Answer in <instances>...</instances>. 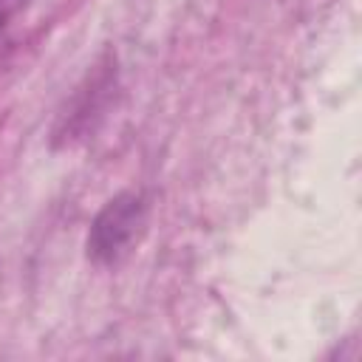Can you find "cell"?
Listing matches in <instances>:
<instances>
[{
    "label": "cell",
    "mask_w": 362,
    "mask_h": 362,
    "mask_svg": "<svg viewBox=\"0 0 362 362\" xmlns=\"http://www.w3.org/2000/svg\"><path fill=\"white\" fill-rule=\"evenodd\" d=\"M150 223V204L141 192H119L113 195L93 218L88 232V257L96 266L116 269L124 263L141 243Z\"/></svg>",
    "instance_id": "cell-1"
},
{
    "label": "cell",
    "mask_w": 362,
    "mask_h": 362,
    "mask_svg": "<svg viewBox=\"0 0 362 362\" xmlns=\"http://www.w3.org/2000/svg\"><path fill=\"white\" fill-rule=\"evenodd\" d=\"M113 65H99V71L88 74L85 85L74 93L71 105L65 107V113H59V122L54 127V141H62V144H71L76 139H85L96 119H102L105 107H107V99H110V90L116 85V71H110Z\"/></svg>",
    "instance_id": "cell-2"
},
{
    "label": "cell",
    "mask_w": 362,
    "mask_h": 362,
    "mask_svg": "<svg viewBox=\"0 0 362 362\" xmlns=\"http://www.w3.org/2000/svg\"><path fill=\"white\" fill-rule=\"evenodd\" d=\"M28 0H0V34L25 11Z\"/></svg>",
    "instance_id": "cell-3"
}]
</instances>
